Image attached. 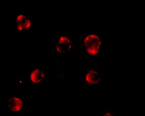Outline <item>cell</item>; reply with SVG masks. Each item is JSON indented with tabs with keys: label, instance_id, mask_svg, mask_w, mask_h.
Returning <instances> with one entry per match:
<instances>
[{
	"label": "cell",
	"instance_id": "cell-7",
	"mask_svg": "<svg viewBox=\"0 0 145 116\" xmlns=\"http://www.w3.org/2000/svg\"><path fill=\"white\" fill-rule=\"evenodd\" d=\"M98 116H114V114L110 111V109H106L104 113L98 114Z\"/></svg>",
	"mask_w": 145,
	"mask_h": 116
},
{
	"label": "cell",
	"instance_id": "cell-2",
	"mask_svg": "<svg viewBox=\"0 0 145 116\" xmlns=\"http://www.w3.org/2000/svg\"><path fill=\"white\" fill-rule=\"evenodd\" d=\"M29 84L36 89L41 88L44 83L49 81V67L44 63L34 65L25 76Z\"/></svg>",
	"mask_w": 145,
	"mask_h": 116
},
{
	"label": "cell",
	"instance_id": "cell-4",
	"mask_svg": "<svg viewBox=\"0 0 145 116\" xmlns=\"http://www.w3.org/2000/svg\"><path fill=\"white\" fill-rule=\"evenodd\" d=\"M53 42L52 49L56 55L63 57L66 54L72 53L74 49V36L69 33H58Z\"/></svg>",
	"mask_w": 145,
	"mask_h": 116
},
{
	"label": "cell",
	"instance_id": "cell-1",
	"mask_svg": "<svg viewBox=\"0 0 145 116\" xmlns=\"http://www.w3.org/2000/svg\"><path fill=\"white\" fill-rule=\"evenodd\" d=\"M106 36L99 32H82L81 36V56L84 57H101L106 46Z\"/></svg>",
	"mask_w": 145,
	"mask_h": 116
},
{
	"label": "cell",
	"instance_id": "cell-6",
	"mask_svg": "<svg viewBox=\"0 0 145 116\" xmlns=\"http://www.w3.org/2000/svg\"><path fill=\"white\" fill-rule=\"evenodd\" d=\"M25 108V100L24 97L18 96L15 94L12 96L8 102V111L12 114L22 113Z\"/></svg>",
	"mask_w": 145,
	"mask_h": 116
},
{
	"label": "cell",
	"instance_id": "cell-5",
	"mask_svg": "<svg viewBox=\"0 0 145 116\" xmlns=\"http://www.w3.org/2000/svg\"><path fill=\"white\" fill-rule=\"evenodd\" d=\"M16 31L20 33H29L33 28V17L25 14L24 9L17 8L16 11Z\"/></svg>",
	"mask_w": 145,
	"mask_h": 116
},
{
	"label": "cell",
	"instance_id": "cell-3",
	"mask_svg": "<svg viewBox=\"0 0 145 116\" xmlns=\"http://www.w3.org/2000/svg\"><path fill=\"white\" fill-rule=\"evenodd\" d=\"M105 80V75L101 73L97 65L86 69L81 73V84L83 87L93 89L101 87Z\"/></svg>",
	"mask_w": 145,
	"mask_h": 116
}]
</instances>
